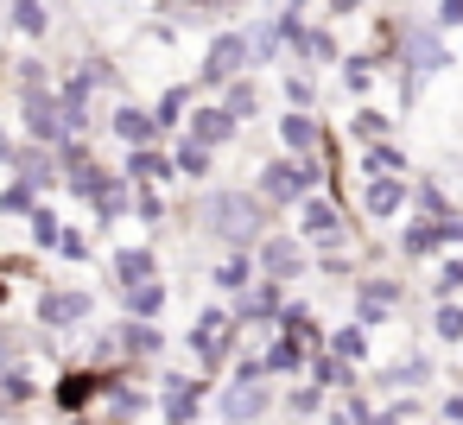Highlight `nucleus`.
Masks as SVG:
<instances>
[{
  "instance_id": "1",
  "label": "nucleus",
  "mask_w": 463,
  "mask_h": 425,
  "mask_svg": "<svg viewBox=\"0 0 463 425\" xmlns=\"http://www.w3.org/2000/svg\"><path fill=\"white\" fill-rule=\"evenodd\" d=\"M197 229L222 248V254H254V241L273 229V210L241 191V184H222V191H203L197 197Z\"/></svg>"
},
{
  "instance_id": "2",
  "label": "nucleus",
  "mask_w": 463,
  "mask_h": 425,
  "mask_svg": "<svg viewBox=\"0 0 463 425\" xmlns=\"http://www.w3.org/2000/svg\"><path fill=\"white\" fill-rule=\"evenodd\" d=\"M184 349L197 355V374H229V362L241 355V324H235V311L216 298V305H203L197 317H191V330H184Z\"/></svg>"
},
{
  "instance_id": "3",
  "label": "nucleus",
  "mask_w": 463,
  "mask_h": 425,
  "mask_svg": "<svg viewBox=\"0 0 463 425\" xmlns=\"http://www.w3.org/2000/svg\"><path fill=\"white\" fill-rule=\"evenodd\" d=\"M33 324H39L45 336H83V330L96 324V292H90V286H39Z\"/></svg>"
},
{
  "instance_id": "4",
  "label": "nucleus",
  "mask_w": 463,
  "mask_h": 425,
  "mask_svg": "<svg viewBox=\"0 0 463 425\" xmlns=\"http://www.w3.org/2000/svg\"><path fill=\"white\" fill-rule=\"evenodd\" d=\"M406 305V279L400 273H355V286H349V311H355V324L374 336L381 324H393V311Z\"/></svg>"
},
{
  "instance_id": "5",
  "label": "nucleus",
  "mask_w": 463,
  "mask_h": 425,
  "mask_svg": "<svg viewBox=\"0 0 463 425\" xmlns=\"http://www.w3.org/2000/svg\"><path fill=\"white\" fill-rule=\"evenodd\" d=\"M311 254H330V248H349V222H343V203L330 191H311L298 197V229H292Z\"/></svg>"
},
{
  "instance_id": "6",
  "label": "nucleus",
  "mask_w": 463,
  "mask_h": 425,
  "mask_svg": "<svg viewBox=\"0 0 463 425\" xmlns=\"http://www.w3.org/2000/svg\"><path fill=\"white\" fill-rule=\"evenodd\" d=\"M254 267H260V279L292 286V279H311V248H305L292 229H267V235L254 241Z\"/></svg>"
},
{
  "instance_id": "7",
  "label": "nucleus",
  "mask_w": 463,
  "mask_h": 425,
  "mask_svg": "<svg viewBox=\"0 0 463 425\" xmlns=\"http://www.w3.org/2000/svg\"><path fill=\"white\" fill-rule=\"evenodd\" d=\"M279 412L273 381H222L216 393V425H267Z\"/></svg>"
},
{
  "instance_id": "8",
  "label": "nucleus",
  "mask_w": 463,
  "mask_h": 425,
  "mask_svg": "<svg viewBox=\"0 0 463 425\" xmlns=\"http://www.w3.org/2000/svg\"><path fill=\"white\" fill-rule=\"evenodd\" d=\"M229 311H235V324H241V336H273V324H279V311H286V286L279 279H254L241 298H229Z\"/></svg>"
},
{
  "instance_id": "9",
  "label": "nucleus",
  "mask_w": 463,
  "mask_h": 425,
  "mask_svg": "<svg viewBox=\"0 0 463 425\" xmlns=\"http://www.w3.org/2000/svg\"><path fill=\"white\" fill-rule=\"evenodd\" d=\"M20 128H26V140H33V146H58V140H71V134H64L58 83H52V90H26V96H20Z\"/></svg>"
},
{
  "instance_id": "10",
  "label": "nucleus",
  "mask_w": 463,
  "mask_h": 425,
  "mask_svg": "<svg viewBox=\"0 0 463 425\" xmlns=\"http://www.w3.org/2000/svg\"><path fill=\"white\" fill-rule=\"evenodd\" d=\"M254 197H260L267 210H298V197H311V184H305L298 159H292V153H279V159H267V165H260Z\"/></svg>"
},
{
  "instance_id": "11",
  "label": "nucleus",
  "mask_w": 463,
  "mask_h": 425,
  "mask_svg": "<svg viewBox=\"0 0 463 425\" xmlns=\"http://www.w3.org/2000/svg\"><path fill=\"white\" fill-rule=\"evenodd\" d=\"M115 343H121V368L146 374L165 362V330L159 324H140V317H115Z\"/></svg>"
},
{
  "instance_id": "12",
  "label": "nucleus",
  "mask_w": 463,
  "mask_h": 425,
  "mask_svg": "<svg viewBox=\"0 0 463 425\" xmlns=\"http://www.w3.org/2000/svg\"><path fill=\"white\" fill-rule=\"evenodd\" d=\"M248 33H222L210 52H203V71H197V83L203 90H222V83H235V77H248Z\"/></svg>"
},
{
  "instance_id": "13",
  "label": "nucleus",
  "mask_w": 463,
  "mask_h": 425,
  "mask_svg": "<svg viewBox=\"0 0 463 425\" xmlns=\"http://www.w3.org/2000/svg\"><path fill=\"white\" fill-rule=\"evenodd\" d=\"M431 374H438V362H431L425 349H412V355H400L393 368H374V374H368V393H374V400H387V393H425Z\"/></svg>"
},
{
  "instance_id": "14",
  "label": "nucleus",
  "mask_w": 463,
  "mask_h": 425,
  "mask_svg": "<svg viewBox=\"0 0 463 425\" xmlns=\"http://www.w3.org/2000/svg\"><path fill=\"white\" fill-rule=\"evenodd\" d=\"M7 172H14L20 184H33L39 197H52V191L64 184V172H58V153H52V146H33V140H20V146H14V165H7Z\"/></svg>"
},
{
  "instance_id": "15",
  "label": "nucleus",
  "mask_w": 463,
  "mask_h": 425,
  "mask_svg": "<svg viewBox=\"0 0 463 425\" xmlns=\"http://www.w3.org/2000/svg\"><path fill=\"white\" fill-rule=\"evenodd\" d=\"M146 279H165L153 248H115V254H109V292H115V298L134 292V286H146Z\"/></svg>"
},
{
  "instance_id": "16",
  "label": "nucleus",
  "mask_w": 463,
  "mask_h": 425,
  "mask_svg": "<svg viewBox=\"0 0 463 425\" xmlns=\"http://www.w3.org/2000/svg\"><path fill=\"white\" fill-rule=\"evenodd\" d=\"M235 128H241V121H235L222 102H203V109L184 115V140H197V146H210V153H222V146L235 140Z\"/></svg>"
},
{
  "instance_id": "17",
  "label": "nucleus",
  "mask_w": 463,
  "mask_h": 425,
  "mask_svg": "<svg viewBox=\"0 0 463 425\" xmlns=\"http://www.w3.org/2000/svg\"><path fill=\"white\" fill-rule=\"evenodd\" d=\"M305 362H311V349H305L298 336H286V330H273V336L260 343V368H267V381H305Z\"/></svg>"
},
{
  "instance_id": "18",
  "label": "nucleus",
  "mask_w": 463,
  "mask_h": 425,
  "mask_svg": "<svg viewBox=\"0 0 463 425\" xmlns=\"http://www.w3.org/2000/svg\"><path fill=\"white\" fill-rule=\"evenodd\" d=\"M90 216H96V229L128 222V216H134V184H128L121 172H109V178L96 184V197H90Z\"/></svg>"
},
{
  "instance_id": "19",
  "label": "nucleus",
  "mask_w": 463,
  "mask_h": 425,
  "mask_svg": "<svg viewBox=\"0 0 463 425\" xmlns=\"http://www.w3.org/2000/svg\"><path fill=\"white\" fill-rule=\"evenodd\" d=\"M52 406L71 419V412H96V368H64L58 381H52Z\"/></svg>"
},
{
  "instance_id": "20",
  "label": "nucleus",
  "mask_w": 463,
  "mask_h": 425,
  "mask_svg": "<svg viewBox=\"0 0 463 425\" xmlns=\"http://www.w3.org/2000/svg\"><path fill=\"white\" fill-rule=\"evenodd\" d=\"M121 178H128V184H172V178H178V172H172V146H128Z\"/></svg>"
},
{
  "instance_id": "21",
  "label": "nucleus",
  "mask_w": 463,
  "mask_h": 425,
  "mask_svg": "<svg viewBox=\"0 0 463 425\" xmlns=\"http://www.w3.org/2000/svg\"><path fill=\"white\" fill-rule=\"evenodd\" d=\"M210 286H216V298L229 305V298H241L254 279H260V267H254V254H216V267L203 273Z\"/></svg>"
},
{
  "instance_id": "22",
  "label": "nucleus",
  "mask_w": 463,
  "mask_h": 425,
  "mask_svg": "<svg viewBox=\"0 0 463 425\" xmlns=\"http://www.w3.org/2000/svg\"><path fill=\"white\" fill-rule=\"evenodd\" d=\"M305 381H317L324 393H355V387H362V368H355V362H343V355H330V349H311Z\"/></svg>"
},
{
  "instance_id": "23",
  "label": "nucleus",
  "mask_w": 463,
  "mask_h": 425,
  "mask_svg": "<svg viewBox=\"0 0 463 425\" xmlns=\"http://www.w3.org/2000/svg\"><path fill=\"white\" fill-rule=\"evenodd\" d=\"M109 134H115L121 146H159L153 109H140V102H115V115H109Z\"/></svg>"
},
{
  "instance_id": "24",
  "label": "nucleus",
  "mask_w": 463,
  "mask_h": 425,
  "mask_svg": "<svg viewBox=\"0 0 463 425\" xmlns=\"http://www.w3.org/2000/svg\"><path fill=\"white\" fill-rule=\"evenodd\" d=\"M438 254H444V222H438V216H412V222L400 229V260L419 267V260H438Z\"/></svg>"
},
{
  "instance_id": "25",
  "label": "nucleus",
  "mask_w": 463,
  "mask_h": 425,
  "mask_svg": "<svg viewBox=\"0 0 463 425\" xmlns=\"http://www.w3.org/2000/svg\"><path fill=\"white\" fill-rule=\"evenodd\" d=\"M406 210V178H368L362 184V216L368 222H393Z\"/></svg>"
},
{
  "instance_id": "26",
  "label": "nucleus",
  "mask_w": 463,
  "mask_h": 425,
  "mask_svg": "<svg viewBox=\"0 0 463 425\" xmlns=\"http://www.w3.org/2000/svg\"><path fill=\"white\" fill-rule=\"evenodd\" d=\"M273 330H286V336H298L305 349H324V336H330V324L317 317V305H305V298H286V311H279V324Z\"/></svg>"
},
{
  "instance_id": "27",
  "label": "nucleus",
  "mask_w": 463,
  "mask_h": 425,
  "mask_svg": "<svg viewBox=\"0 0 463 425\" xmlns=\"http://www.w3.org/2000/svg\"><path fill=\"white\" fill-rule=\"evenodd\" d=\"M172 305V279H146L134 292H121V317H140V324H159Z\"/></svg>"
},
{
  "instance_id": "28",
  "label": "nucleus",
  "mask_w": 463,
  "mask_h": 425,
  "mask_svg": "<svg viewBox=\"0 0 463 425\" xmlns=\"http://www.w3.org/2000/svg\"><path fill=\"white\" fill-rule=\"evenodd\" d=\"M279 146H286L292 159H305V153H317V146H330V140H324V128H317V115H305V109H292V115L279 121Z\"/></svg>"
},
{
  "instance_id": "29",
  "label": "nucleus",
  "mask_w": 463,
  "mask_h": 425,
  "mask_svg": "<svg viewBox=\"0 0 463 425\" xmlns=\"http://www.w3.org/2000/svg\"><path fill=\"white\" fill-rule=\"evenodd\" d=\"M172 172H178L184 184H210V178H216V153L178 134V146H172Z\"/></svg>"
},
{
  "instance_id": "30",
  "label": "nucleus",
  "mask_w": 463,
  "mask_h": 425,
  "mask_svg": "<svg viewBox=\"0 0 463 425\" xmlns=\"http://www.w3.org/2000/svg\"><path fill=\"white\" fill-rule=\"evenodd\" d=\"M324 349H330V355H343V362H355V368H368V355H374V336H368V330L349 317V324H330Z\"/></svg>"
},
{
  "instance_id": "31",
  "label": "nucleus",
  "mask_w": 463,
  "mask_h": 425,
  "mask_svg": "<svg viewBox=\"0 0 463 425\" xmlns=\"http://www.w3.org/2000/svg\"><path fill=\"white\" fill-rule=\"evenodd\" d=\"M324 406H330V393H324L317 381H292V387L279 393V412H286V419H298V425L324 419Z\"/></svg>"
},
{
  "instance_id": "32",
  "label": "nucleus",
  "mask_w": 463,
  "mask_h": 425,
  "mask_svg": "<svg viewBox=\"0 0 463 425\" xmlns=\"http://www.w3.org/2000/svg\"><path fill=\"white\" fill-rule=\"evenodd\" d=\"M58 241H64V216H58L52 203H33V216H26V248H33V254H58Z\"/></svg>"
},
{
  "instance_id": "33",
  "label": "nucleus",
  "mask_w": 463,
  "mask_h": 425,
  "mask_svg": "<svg viewBox=\"0 0 463 425\" xmlns=\"http://www.w3.org/2000/svg\"><path fill=\"white\" fill-rule=\"evenodd\" d=\"M184 115H191V90H165V96L153 102V128H159V140H172V134L184 128Z\"/></svg>"
},
{
  "instance_id": "34",
  "label": "nucleus",
  "mask_w": 463,
  "mask_h": 425,
  "mask_svg": "<svg viewBox=\"0 0 463 425\" xmlns=\"http://www.w3.org/2000/svg\"><path fill=\"white\" fill-rule=\"evenodd\" d=\"M134 222H146L153 235L172 222V203H165V191H159V184H134Z\"/></svg>"
},
{
  "instance_id": "35",
  "label": "nucleus",
  "mask_w": 463,
  "mask_h": 425,
  "mask_svg": "<svg viewBox=\"0 0 463 425\" xmlns=\"http://www.w3.org/2000/svg\"><path fill=\"white\" fill-rule=\"evenodd\" d=\"M0 393H7L20 412L39 400V374H33V362H14V368H0Z\"/></svg>"
},
{
  "instance_id": "36",
  "label": "nucleus",
  "mask_w": 463,
  "mask_h": 425,
  "mask_svg": "<svg viewBox=\"0 0 463 425\" xmlns=\"http://www.w3.org/2000/svg\"><path fill=\"white\" fill-rule=\"evenodd\" d=\"M406 71H412V77H419V71H425V77L444 71V45H438L431 33H406Z\"/></svg>"
},
{
  "instance_id": "37",
  "label": "nucleus",
  "mask_w": 463,
  "mask_h": 425,
  "mask_svg": "<svg viewBox=\"0 0 463 425\" xmlns=\"http://www.w3.org/2000/svg\"><path fill=\"white\" fill-rule=\"evenodd\" d=\"M444 298H463V254H438V267H431V305H444Z\"/></svg>"
},
{
  "instance_id": "38",
  "label": "nucleus",
  "mask_w": 463,
  "mask_h": 425,
  "mask_svg": "<svg viewBox=\"0 0 463 425\" xmlns=\"http://www.w3.org/2000/svg\"><path fill=\"white\" fill-rule=\"evenodd\" d=\"M33 203H45L33 184H20V178L0 184V222H26V216H33Z\"/></svg>"
},
{
  "instance_id": "39",
  "label": "nucleus",
  "mask_w": 463,
  "mask_h": 425,
  "mask_svg": "<svg viewBox=\"0 0 463 425\" xmlns=\"http://www.w3.org/2000/svg\"><path fill=\"white\" fill-rule=\"evenodd\" d=\"M362 172H368V178H406V153L387 146V140H374V146L362 153Z\"/></svg>"
},
{
  "instance_id": "40",
  "label": "nucleus",
  "mask_w": 463,
  "mask_h": 425,
  "mask_svg": "<svg viewBox=\"0 0 463 425\" xmlns=\"http://www.w3.org/2000/svg\"><path fill=\"white\" fill-rule=\"evenodd\" d=\"M14 33H26V39H45L52 33V7H45V0H14Z\"/></svg>"
},
{
  "instance_id": "41",
  "label": "nucleus",
  "mask_w": 463,
  "mask_h": 425,
  "mask_svg": "<svg viewBox=\"0 0 463 425\" xmlns=\"http://www.w3.org/2000/svg\"><path fill=\"white\" fill-rule=\"evenodd\" d=\"M222 109H229L235 121H254V115H260V90H254L248 77H235V83H222Z\"/></svg>"
},
{
  "instance_id": "42",
  "label": "nucleus",
  "mask_w": 463,
  "mask_h": 425,
  "mask_svg": "<svg viewBox=\"0 0 463 425\" xmlns=\"http://www.w3.org/2000/svg\"><path fill=\"white\" fill-rule=\"evenodd\" d=\"M419 412H425V400H419V393H387V400L374 406V425H412Z\"/></svg>"
},
{
  "instance_id": "43",
  "label": "nucleus",
  "mask_w": 463,
  "mask_h": 425,
  "mask_svg": "<svg viewBox=\"0 0 463 425\" xmlns=\"http://www.w3.org/2000/svg\"><path fill=\"white\" fill-rule=\"evenodd\" d=\"M292 52H298V58H311V64H330V58H336V39H330L324 26H298Z\"/></svg>"
},
{
  "instance_id": "44",
  "label": "nucleus",
  "mask_w": 463,
  "mask_h": 425,
  "mask_svg": "<svg viewBox=\"0 0 463 425\" xmlns=\"http://www.w3.org/2000/svg\"><path fill=\"white\" fill-rule=\"evenodd\" d=\"M102 178H109V165H102V159H90V165H71V172H64V191H71L77 203H90Z\"/></svg>"
},
{
  "instance_id": "45",
  "label": "nucleus",
  "mask_w": 463,
  "mask_h": 425,
  "mask_svg": "<svg viewBox=\"0 0 463 425\" xmlns=\"http://www.w3.org/2000/svg\"><path fill=\"white\" fill-rule=\"evenodd\" d=\"M431 336H438V343H463V298L431 305Z\"/></svg>"
},
{
  "instance_id": "46",
  "label": "nucleus",
  "mask_w": 463,
  "mask_h": 425,
  "mask_svg": "<svg viewBox=\"0 0 463 425\" xmlns=\"http://www.w3.org/2000/svg\"><path fill=\"white\" fill-rule=\"evenodd\" d=\"M14 83H20V96H26V90H52V64H45V58H20V64H14Z\"/></svg>"
},
{
  "instance_id": "47",
  "label": "nucleus",
  "mask_w": 463,
  "mask_h": 425,
  "mask_svg": "<svg viewBox=\"0 0 463 425\" xmlns=\"http://www.w3.org/2000/svg\"><path fill=\"white\" fill-rule=\"evenodd\" d=\"M349 134H355L362 146H374V140H387V115H381V109H362V115L349 121Z\"/></svg>"
},
{
  "instance_id": "48",
  "label": "nucleus",
  "mask_w": 463,
  "mask_h": 425,
  "mask_svg": "<svg viewBox=\"0 0 463 425\" xmlns=\"http://www.w3.org/2000/svg\"><path fill=\"white\" fill-rule=\"evenodd\" d=\"M96 248H90V235L83 229H64V241H58V260H71V267H83Z\"/></svg>"
},
{
  "instance_id": "49",
  "label": "nucleus",
  "mask_w": 463,
  "mask_h": 425,
  "mask_svg": "<svg viewBox=\"0 0 463 425\" xmlns=\"http://www.w3.org/2000/svg\"><path fill=\"white\" fill-rule=\"evenodd\" d=\"M286 102L311 115V102H317V83H311V77H286Z\"/></svg>"
},
{
  "instance_id": "50",
  "label": "nucleus",
  "mask_w": 463,
  "mask_h": 425,
  "mask_svg": "<svg viewBox=\"0 0 463 425\" xmlns=\"http://www.w3.org/2000/svg\"><path fill=\"white\" fill-rule=\"evenodd\" d=\"M343 77H349V90H368V77H374V58H349V64H343Z\"/></svg>"
},
{
  "instance_id": "51",
  "label": "nucleus",
  "mask_w": 463,
  "mask_h": 425,
  "mask_svg": "<svg viewBox=\"0 0 463 425\" xmlns=\"http://www.w3.org/2000/svg\"><path fill=\"white\" fill-rule=\"evenodd\" d=\"M438 26H444V33L463 26V0H438Z\"/></svg>"
},
{
  "instance_id": "52",
  "label": "nucleus",
  "mask_w": 463,
  "mask_h": 425,
  "mask_svg": "<svg viewBox=\"0 0 463 425\" xmlns=\"http://www.w3.org/2000/svg\"><path fill=\"white\" fill-rule=\"evenodd\" d=\"M14 146H20V140H14L7 128H0V172H7V165H14Z\"/></svg>"
},
{
  "instance_id": "53",
  "label": "nucleus",
  "mask_w": 463,
  "mask_h": 425,
  "mask_svg": "<svg viewBox=\"0 0 463 425\" xmlns=\"http://www.w3.org/2000/svg\"><path fill=\"white\" fill-rule=\"evenodd\" d=\"M324 7H330V14H355V7H362V0H324Z\"/></svg>"
},
{
  "instance_id": "54",
  "label": "nucleus",
  "mask_w": 463,
  "mask_h": 425,
  "mask_svg": "<svg viewBox=\"0 0 463 425\" xmlns=\"http://www.w3.org/2000/svg\"><path fill=\"white\" fill-rule=\"evenodd\" d=\"M64 425H102V419H96V412H71Z\"/></svg>"
},
{
  "instance_id": "55",
  "label": "nucleus",
  "mask_w": 463,
  "mask_h": 425,
  "mask_svg": "<svg viewBox=\"0 0 463 425\" xmlns=\"http://www.w3.org/2000/svg\"><path fill=\"white\" fill-rule=\"evenodd\" d=\"M7 292H14V279H7V273H0V311H7Z\"/></svg>"
},
{
  "instance_id": "56",
  "label": "nucleus",
  "mask_w": 463,
  "mask_h": 425,
  "mask_svg": "<svg viewBox=\"0 0 463 425\" xmlns=\"http://www.w3.org/2000/svg\"><path fill=\"white\" fill-rule=\"evenodd\" d=\"M431 425H444V419H431Z\"/></svg>"
}]
</instances>
